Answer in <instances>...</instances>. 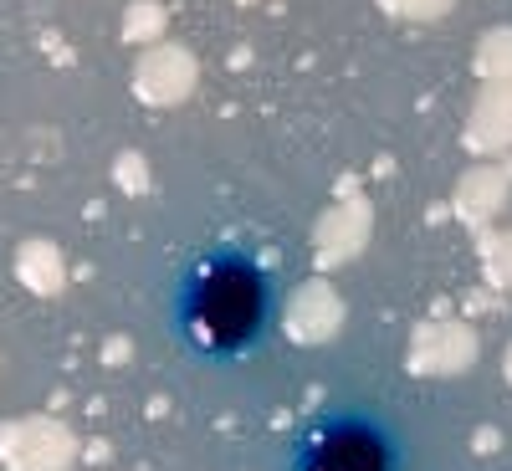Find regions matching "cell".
Wrapping results in <instances>:
<instances>
[{"mask_svg": "<svg viewBox=\"0 0 512 471\" xmlns=\"http://www.w3.org/2000/svg\"><path fill=\"white\" fill-rule=\"evenodd\" d=\"M287 282L282 267L256 241H210L190 251L169 282V338L185 359L210 369H236L256 359L282 328Z\"/></svg>", "mask_w": 512, "mask_h": 471, "instance_id": "obj_1", "label": "cell"}, {"mask_svg": "<svg viewBox=\"0 0 512 471\" xmlns=\"http://www.w3.org/2000/svg\"><path fill=\"white\" fill-rule=\"evenodd\" d=\"M405 431L379 405H328L287 441L282 471H405Z\"/></svg>", "mask_w": 512, "mask_h": 471, "instance_id": "obj_2", "label": "cell"}]
</instances>
